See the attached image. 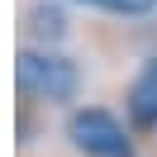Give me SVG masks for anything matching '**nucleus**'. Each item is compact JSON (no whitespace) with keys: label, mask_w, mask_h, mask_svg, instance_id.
Returning a JSON list of instances; mask_svg holds the SVG:
<instances>
[{"label":"nucleus","mask_w":157,"mask_h":157,"mask_svg":"<svg viewBox=\"0 0 157 157\" xmlns=\"http://www.w3.org/2000/svg\"><path fill=\"white\" fill-rule=\"evenodd\" d=\"M14 76H19V90L43 105H62V100L76 95L81 76H76V62L62 57L52 48H24L19 62H14Z\"/></svg>","instance_id":"nucleus-1"},{"label":"nucleus","mask_w":157,"mask_h":157,"mask_svg":"<svg viewBox=\"0 0 157 157\" xmlns=\"http://www.w3.org/2000/svg\"><path fill=\"white\" fill-rule=\"evenodd\" d=\"M67 138H71V147L86 152V157H133V138H128V128L119 124L109 109H100V105L71 109Z\"/></svg>","instance_id":"nucleus-2"},{"label":"nucleus","mask_w":157,"mask_h":157,"mask_svg":"<svg viewBox=\"0 0 157 157\" xmlns=\"http://www.w3.org/2000/svg\"><path fill=\"white\" fill-rule=\"evenodd\" d=\"M128 114H133V124L157 128V57L143 62V71L128 86Z\"/></svg>","instance_id":"nucleus-3"},{"label":"nucleus","mask_w":157,"mask_h":157,"mask_svg":"<svg viewBox=\"0 0 157 157\" xmlns=\"http://www.w3.org/2000/svg\"><path fill=\"white\" fill-rule=\"evenodd\" d=\"M29 33L33 38H62V33H67V14H62L57 5H48V0H38L29 10Z\"/></svg>","instance_id":"nucleus-4"},{"label":"nucleus","mask_w":157,"mask_h":157,"mask_svg":"<svg viewBox=\"0 0 157 157\" xmlns=\"http://www.w3.org/2000/svg\"><path fill=\"white\" fill-rule=\"evenodd\" d=\"M157 0H105V10H114V14H143V10H152Z\"/></svg>","instance_id":"nucleus-5"},{"label":"nucleus","mask_w":157,"mask_h":157,"mask_svg":"<svg viewBox=\"0 0 157 157\" xmlns=\"http://www.w3.org/2000/svg\"><path fill=\"white\" fill-rule=\"evenodd\" d=\"M95 5H105V0H95Z\"/></svg>","instance_id":"nucleus-6"}]
</instances>
